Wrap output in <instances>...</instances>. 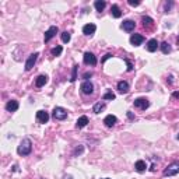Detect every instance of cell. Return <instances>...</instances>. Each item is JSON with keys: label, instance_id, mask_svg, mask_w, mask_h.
<instances>
[{"label": "cell", "instance_id": "f35d334b", "mask_svg": "<svg viewBox=\"0 0 179 179\" xmlns=\"http://www.w3.org/2000/svg\"><path fill=\"white\" fill-rule=\"evenodd\" d=\"M103 179H109V178H103Z\"/></svg>", "mask_w": 179, "mask_h": 179}, {"label": "cell", "instance_id": "8fae6325", "mask_svg": "<svg viewBox=\"0 0 179 179\" xmlns=\"http://www.w3.org/2000/svg\"><path fill=\"white\" fill-rule=\"evenodd\" d=\"M36 120H38V123H46L49 120V113L45 111H38L36 112Z\"/></svg>", "mask_w": 179, "mask_h": 179}, {"label": "cell", "instance_id": "4dcf8cb0", "mask_svg": "<svg viewBox=\"0 0 179 179\" xmlns=\"http://www.w3.org/2000/svg\"><path fill=\"white\" fill-rule=\"evenodd\" d=\"M83 150H84V148H83V145H80V147H77V148H76V150H74V155H77V154H81V153H83Z\"/></svg>", "mask_w": 179, "mask_h": 179}, {"label": "cell", "instance_id": "484cf974", "mask_svg": "<svg viewBox=\"0 0 179 179\" xmlns=\"http://www.w3.org/2000/svg\"><path fill=\"white\" fill-rule=\"evenodd\" d=\"M70 38H71V35H70V32H67V31H64V32H62V41H63L64 44H67V42H70Z\"/></svg>", "mask_w": 179, "mask_h": 179}, {"label": "cell", "instance_id": "cb8c5ba5", "mask_svg": "<svg viewBox=\"0 0 179 179\" xmlns=\"http://www.w3.org/2000/svg\"><path fill=\"white\" fill-rule=\"evenodd\" d=\"M159 46H161V50H162V53H165V55L171 52V46H169V44H168V42H162V44L159 45Z\"/></svg>", "mask_w": 179, "mask_h": 179}, {"label": "cell", "instance_id": "ba28073f", "mask_svg": "<svg viewBox=\"0 0 179 179\" xmlns=\"http://www.w3.org/2000/svg\"><path fill=\"white\" fill-rule=\"evenodd\" d=\"M134 28H136V22H134L133 20H126V21H123V24H122L123 31H126V32H131Z\"/></svg>", "mask_w": 179, "mask_h": 179}, {"label": "cell", "instance_id": "4316f807", "mask_svg": "<svg viewBox=\"0 0 179 179\" xmlns=\"http://www.w3.org/2000/svg\"><path fill=\"white\" fill-rule=\"evenodd\" d=\"M62 52H63V48H62V46H56V48H53V49L50 50L52 56H59Z\"/></svg>", "mask_w": 179, "mask_h": 179}, {"label": "cell", "instance_id": "8d00e7d4", "mask_svg": "<svg viewBox=\"0 0 179 179\" xmlns=\"http://www.w3.org/2000/svg\"><path fill=\"white\" fill-rule=\"evenodd\" d=\"M64 179H73V178H71V176L69 175V176H64Z\"/></svg>", "mask_w": 179, "mask_h": 179}, {"label": "cell", "instance_id": "e0dca14e", "mask_svg": "<svg viewBox=\"0 0 179 179\" xmlns=\"http://www.w3.org/2000/svg\"><path fill=\"white\" fill-rule=\"evenodd\" d=\"M6 109H7L8 112H16L17 109H18V102H17V101H14V99L8 101V102L6 103Z\"/></svg>", "mask_w": 179, "mask_h": 179}, {"label": "cell", "instance_id": "277c9868", "mask_svg": "<svg viewBox=\"0 0 179 179\" xmlns=\"http://www.w3.org/2000/svg\"><path fill=\"white\" fill-rule=\"evenodd\" d=\"M134 106L139 109H141V111H145V109L150 106V102H148L147 98H137V99H134Z\"/></svg>", "mask_w": 179, "mask_h": 179}, {"label": "cell", "instance_id": "d6986e66", "mask_svg": "<svg viewBox=\"0 0 179 179\" xmlns=\"http://www.w3.org/2000/svg\"><path fill=\"white\" fill-rule=\"evenodd\" d=\"M87 123H88V117L87 116H81L77 119V122H76V127L77 129H83L84 126H87Z\"/></svg>", "mask_w": 179, "mask_h": 179}, {"label": "cell", "instance_id": "9a60e30c", "mask_svg": "<svg viewBox=\"0 0 179 179\" xmlns=\"http://www.w3.org/2000/svg\"><path fill=\"white\" fill-rule=\"evenodd\" d=\"M117 91L120 94H127L129 92V83L127 81H119L117 83Z\"/></svg>", "mask_w": 179, "mask_h": 179}, {"label": "cell", "instance_id": "30bf717a", "mask_svg": "<svg viewBox=\"0 0 179 179\" xmlns=\"http://www.w3.org/2000/svg\"><path fill=\"white\" fill-rule=\"evenodd\" d=\"M57 27H55V25H52V27L49 28V30L46 31V32H45V42H49L50 39L53 38V36L56 35V34H57Z\"/></svg>", "mask_w": 179, "mask_h": 179}, {"label": "cell", "instance_id": "d6a6232c", "mask_svg": "<svg viewBox=\"0 0 179 179\" xmlns=\"http://www.w3.org/2000/svg\"><path fill=\"white\" fill-rule=\"evenodd\" d=\"M111 56H112V55H111V53H108V55H105V56H103V59H102V62L108 60V59H109V57H111Z\"/></svg>", "mask_w": 179, "mask_h": 179}, {"label": "cell", "instance_id": "2e32d148", "mask_svg": "<svg viewBox=\"0 0 179 179\" xmlns=\"http://www.w3.org/2000/svg\"><path fill=\"white\" fill-rule=\"evenodd\" d=\"M46 83H48V76H45V74L38 76V77H36V80H35V85L38 87V88H41V87H44Z\"/></svg>", "mask_w": 179, "mask_h": 179}, {"label": "cell", "instance_id": "ffe728a7", "mask_svg": "<svg viewBox=\"0 0 179 179\" xmlns=\"http://www.w3.org/2000/svg\"><path fill=\"white\" fill-rule=\"evenodd\" d=\"M111 13H112V16L115 17V18H120L122 17V11H120V8H119V6L117 4H113L111 7Z\"/></svg>", "mask_w": 179, "mask_h": 179}, {"label": "cell", "instance_id": "ab89813d", "mask_svg": "<svg viewBox=\"0 0 179 179\" xmlns=\"http://www.w3.org/2000/svg\"><path fill=\"white\" fill-rule=\"evenodd\" d=\"M178 140H179V134H178Z\"/></svg>", "mask_w": 179, "mask_h": 179}, {"label": "cell", "instance_id": "6da1fadb", "mask_svg": "<svg viewBox=\"0 0 179 179\" xmlns=\"http://www.w3.org/2000/svg\"><path fill=\"white\" fill-rule=\"evenodd\" d=\"M31 150H32V143H31L30 139H24L21 143H20L18 148H17V153L20 154V155H28V154L31 153Z\"/></svg>", "mask_w": 179, "mask_h": 179}, {"label": "cell", "instance_id": "83f0119b", "mask_svg": "<svg viewBox=\"0 0 179 179\" xmlns=\"http://www.w3.org/2000/svg\"><path fill=\"white\" fill-rule=\"evenodd\" d=\"M77 69H78V64H74L73 66V73H71V78H70V81H76L77 80Z\"/></svg>", "mask_w": 179, "mask_h": 179}, {"label": "cell", "instance_id": "ac0fdd59", "mask_svg": "<svg viewBox=\"0 0 179 179\" xmlns=\"http://www.w3.org/2000/svg\"><path fill=\"white\" fill-rule=\"evenodd\" d=\"M158 46H159V44L157 42V39H150V41L147 42V50L148 52H155Z\"/></svg>", "mask_w": 179, "mask_h": 179}, {"label": "cell", "instance_id": "d4e9b609", "mask_svg": "<svg viewBox=\"0 0 179 179\" xmlns=\"http://www.w3.org/2000/svg\"><path fill=\"white\" fill-rule=\"evenodd\" d=\"M102 99H105V101H112V99H115V94L111 91V90H109V91H106L105 94H103Z\"/></svg>", "mask_w": 179, "mask_h": 179}, {"label": "cell", "instance_id": "7a4b0ae2", "mask_svg": "<svg viewBox=\"0 0 179 179\" xmlns=\"http://www.w3.org/2000/svg\"><path fill=\"white\" fill-rule=\"evenodd\" d=\"M176 173H179V161L171 162V164L164 169L165 176H173V175H176Z\"/></svg>", "mask_w": 179, "mask_h": 179}, {"label": "cell", "instance_id": "5bb4252c", "mask_svg": "<svg viewBox=\"0 0 179 179\" xmlns=\"http://www.w3.org/2000/svg\"><path fill=\"white\" fill-rule=\"evenodd\" d=\"M116 122H117V119H116V116H113V115H108V116L103 119V123H105L106 127H113Z\"/></svg>", "mask_w": 179, "mask_h": 179}, {"label": "cell", "instance_id": "7402d4cb", "mask_svg": "<svg viewBox=\"0 0 179 179\" xmlns=\"http://www.w3.org/2000/svg\"><path fill=\"white\" fill-rule=\"evenodd\" d=\"M105 6H106V3L103 2V0H97V2L94 3V7H95V10H97V11H99V13L103 10V8H105Z\"/></svg>", "mask_w": 179, "mask_h": 179}, {"label": "cell", "instance_id": "4fadbf2b", "mask_svg": "<svg viewBox=\"0 0 179 179\" xmlns=\"http://www.w3.org/2000/svg\"><path fill=\"white\" fill-rule=\"evenodd\" d=\"M141 22H143V27L145 28V30H151V28L154 27V20L151 18V17H143L141 18Z\"/></svg>", "mask_w": 179, "mask_h": 179}, {"label": "cell", "instance_id": "8992f818", "mask_svg": "<svg viewBox=\"0 0 179 179\" xmlns=\"http://www.w3.org/2000/svg\"><path fill=\"white\" fill-rule=\"evenodd\" d=\"M84 63L90 64V66H95V64H97V57H95L94 53H91V52L84 53Z\"/></svg>", "mask_w": 179, "mask_h": 179}, {"label": "cell", "instance_id": "52a82bcc", "mask_svg": "<svg viewBox=\"0 0 179 179\" xmlns=\"http://www.w3.org/2000/svg\"><path fill=\"white\" fill-rule=\"evenodd\" d=\"M80 88H81V91H83V94H85V95L92 94V91H94V85H92V83H90L88 80L84 81Z\"/></svg>", "mask_w": 179, "mask_h": 179}, {"label": "cell", "instance_id": "836d02e7", "mask_svg": "<svg viewBox=\"0 0 179 179\" xmlns=\"http://www.w3.org/2000/svg\"><path fill=\"white\" fill-rule=\"evenodd\" d=\"M172 97H173V98H179V91H175V92H172Z\"/></svg>", "mask_w": 179, "mask_h": 179}, {"label": "cell", "instance_id": "1f68e13d", "mask_svg": "<svg viewBox=\"0 0 179 179\" xmlns=\"http://www.w3.org/2000/svg\"><path fill=\"white\" fill-rule=\"evenodd\" d=\"M129 4L133 6V7H137L140 4V2H134V0H129Z\"/></svg>", "mask_w": 179, "mask_h": 179}, {"label": "cell", "instance_id": "d590c367", "mask_svg": "<svg viewBox=\"0 0 179 179\" xmlns=\"http://www.w3.org/2000/svg\"><path fill=\"white\" fill-rule=\"evenodd\" d=\"M127 116L130 117V119H133V113H131V112H127Z\"/></svg>", "mask_w": 179, "mask_h": 179}, {"label": "cell", "instance_id": "74e56055", "mask_svg": "<svg viewBox=\"0 0 179 179\" xmlns=\"http://www.w3.org/2000/svg\"><path fill=\"white\" fill-rule=\"evenodd\" d=\"M178 45H179V36H178Z\"/></svg>", "mask_w": 179, "mask_h": 179}, {"label": "cell", "instance_id": "f1b7e54d", "mask_svg": "<svg viewBox=\"0 0 179 179\" xmlns=\"http://www.w3.org/2000/svg\"><path fill=\"white\" fill-rule=\"evenodd\" d=\"M125 62H126V64H127V71H131V70H133V64H131L130 60H127V59H125Z\"/></svg>", "mask_w": 179, "mask_h": 179}, {"label": "cell", "instance_id": "9c48e42d", "mask_svg": "<svg viewBox=\"0 0 179 179\" xmlns=\"http://www.w3.org/2000/svg\"><path fill=\"white\" fill-rule=\"evenodd\" d=\"M143 42H144V36L140 35V34H134V35L130 36V44L133 45V46H139Z\"/></svg>", "mask_w": 179, "mask_h": 179}, {"label": "cell", "instance_id": "3957f363", "mask_svg": "<svg viewBox=\"0 0 179 179\" xmlns=\"http://www.w3.org/2000/svg\"><path fill=\"white\" fill-rule=\"evenodd\" d=\"M52 115L56 120H64L67 117V111L64 108H62V106H56V108L53 109Z\"/></svg>", "mask_w": 179, "mask_h": 179}, {"label": "cell", "instance_id": "7c38bea8", "mask_svg": "<svg viewBox=\"0 0 179 179\" xmlns=\"http://www.w3.org/2000/svg\"><path fill=\"white\" fill-rule=\"evenodd\" d=\"M95 30H97L95 24H87V25H84V27H83V34H84V35L91 36L92 34L95 32Z\"/></svg>", "mask_w": 179, "mask_h": 179}, {"label": "cell", "instance_id": "44dd1931", "mask_svg": "<svg viewBox=\"0 0 179 179\" xmlns=\"http://www.w3.org/2000/svg\"><path fill=\"white\" fill-rule=\"evenodd\" d=\"M134 168H136L137 172H144L145 168H147V165H145V162L143 161V159H139V161L134 164Z\"/></svg>", "mask_w": 179, "mask_h": 179}, {"label": "cell", "instance_id": "5b68a950", "mask_svg": "<svg viewBox=\"0 0 179 179\" xmlns=\"http://www.w3.org/2000/svg\"><path fill=\"white\" fill-rule=\"evenodd\" d=\"M38 56H39L38 52H35V53H32V55H30L28 60L25 62V70H27V71H30V70L34 67V64H35L36 60H38Z\"/></svg>", "mask_w": 179, "mask_h": 179}, {"label": "cell", "instance_id": "e575fe53", "mask_svg": "<svg viewBox=\"0 0 179 179\" xmlns=\"http://www.w3.org/2000/svg\"><path fill=\"white\" fill-rule=\"evenodd\" d=\"M91 76H92V73H85L83 77H84V78H88V77H91Z\"/></svg>", "mask_w": 179, "mask_h": 179}, {"label": "cell", "instance_id": "603a6c76", "mask_svg": "<svg viewBox=\"0 0 179 179\" xmlns=\"http://www.w3.org/2000/svg\"><path fill=\"white\" fill-rule=\"evenodd\" d=\"M103 109H105V103H103V102H97L94 105V112H95V113H101Z\"/></svg>", "mask_w": 179, "mask_h": 179}, {"label": "cell", "instance_id": "f546056e", "mask_svg": "<svg viewBox=\"0 0 179 179\" xmlns=\"http://www.w3.org/2000/svg\"><path fill=\"white\" fill-rule=\"evenodd\" d=\"M172 4H173L172 2H168V3H165V11H169L171 8H172Z\"/></svg>", "mask_w": 179, "mask_h": 179}]
</instances>
